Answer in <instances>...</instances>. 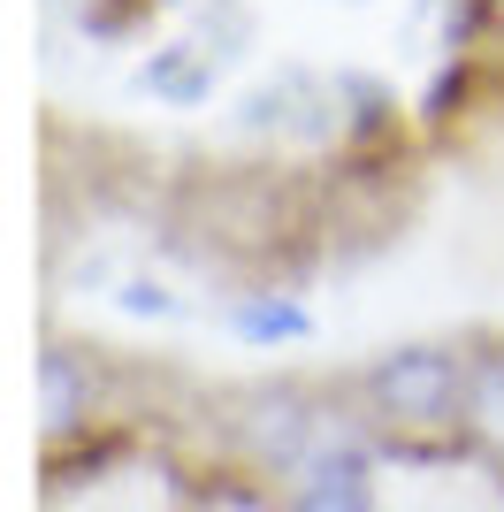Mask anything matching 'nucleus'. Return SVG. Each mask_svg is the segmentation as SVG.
I'll list each match as a JSON object with an SVG mask.
<instances>
[{"instance_id": "obj_1", "label": "nucleus", "mask_w": 504, "mask_h": 512, "mask_svg": "<svg viewBox=\"0 0 504 512\" xmlns=\"http://www.w3.org/2000/svg\"><path fill=\"white\" fill-rule=\"evenodd\" d=\"M207 451L214 467L237 474L252 497H283L298 474L329 467V459H382L375 428L359 421V398L344 375H260L230 383L207 406Z\"/></svg>"}, {"instance_id": "obj_2", "label": "nucleus", "mask_w": 504, "mask_h": 512, "mask_svg": "<svg viewBox=\"0 0 504 512\" xmlns=\"http://www.w3.org/2000/svg\"><path fill=\"white\" fill-rule=\"evenodd\" d=\"M382 459H459L466 337H398L344 375Z\"/></svg>"}, {"instance_id": "obj_3", "label": "nucleus", "mask_w": 504, "mask_h": 512, "mask_svg": "<svg viewBox=\"0 0 504 512\" xmlns=\"http://www.w3.org/2000/svg\"><path fill=\"white\" fill-rule=\"evenodd\" d=\"M130 413V360H107L77 329H46L39 344V444L46 467H69L84 451L107 444V428L123 436Z\"/></svg>"}, {"instance_id": "obj_4", "label": "nucleus", "mask_w": 504, "mask_h": 512, "mask_svg": "<svg viewBox=\"0 0 504 512\" xmlns=\"http://www.w3.org/2000/svg\"><path fill=\"white\" fill-rule=\"evenodd\" d=\"M237 138L252 146H291V153H344V123H336V92H329V69H268L260 85L237 100Z\"/></svg>"}, {"instance_id": "obj_5", "label": "nucleus", "mask_w": 504, "mask_h": 512, "mask_svg": "<svg viewBox=\"0 0 504 512\" xmlns=\"http://www.w3.org/2000/svg\"><path fill=\"white\" fill-rule=\"evenodd\" d=\"M459 459L504 482V329H466V421Z\"/></svg>"}, {"instance_id": "obj_6", "label": "nucleus", "mask_w": 504, "mask_h": 512, "mask_svg": "<svg viewBox=\"0 0 504 512\" xmlns=\"http://www.w3.org/2000/svg\"><path fill=\"white\" fill-rule=\"evenodd\" d=\"M222 329H230L237 344H252V352H283V344L314 337V306H306L298 283L252 276V283H237L230 299H222Z\"/></svg>"}, {"instance_id": "obj_7", "label": "nucleus", "mask_w": 504, "mask_h": 512, "mask_svg": "<svg viewBox=\"0 0 504 512\" xmlns=\"http://www.w3.org/2000/svg\"><path fill=\"white\" fill-rule=\"evenodd\" d=\"M336 123H344V153H390L405 138V100L382 69H329Z\"/></svg>"}, {"instance_id": "obj_8", "label": "nucleus", "mask_w": 504, "mask_h": 512, "mask_svg": "<svg viewBox=\"0 0 504 512\" xmlns=\"http://www.w3.org/2000/svg\"><path fill=\"white\" fill-rule=\"evenodd\" d=\"M222 77H230V69L214 62L207 46H191L184 31H176V39H161L146 62H138V77H130V85L146 92V100H161V107H207Z\"/></svg>"}, {"instance_id": "obj_9", "label": "nucleus", "mask_w": 504, "mask_h": 512, "mask_svg": "<svg viewBox=\"0 0 504 512\" xmlns=\"http://www.w3.org/2000/svg\"><path fill=\"white\" fill-rule=\"evenodd\" d=\"M268 512H382V459H329L268 497Z\"/></svg>"}, {"instance_id": "obj_10", "label": "nucleus", "mask_w": 504, "mask_h": 512, "mask_svg": "<svg viewBox=\"0 0 504 512\" xmlns=\"http://www.w3.org/2000/svg\"><path fill=\"white\" fill-rule=\"evenodd\" d=\"M176 31H184L191 46H207L214 62L230 69L252 46V8L245 0H184V23H176Z\"/></svg>"}, {"instance_id": "obj_11", "label": "nucleus", "mask_w": 504, "mask_h": 512, "mask_svg": "<svg viewBox=\"0 0 504 512\" xmlns=\"http://www.w3.org/2000/svg\"><path fill=\"white\" fill-rule=\"evenodd\" d=\"M107 299H115V314H123V321H184V314H191V306L176 299V291H168L153 268H130V276H115V291H107Z\"/></svg>"}]
</instances>
